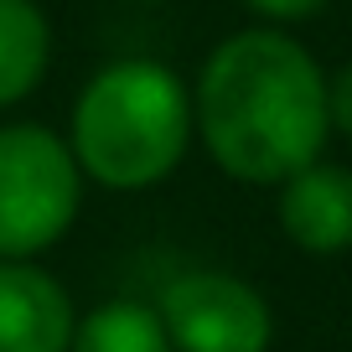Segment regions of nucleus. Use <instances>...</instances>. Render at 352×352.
Instances as JSON below:
<instances>
[{"instance_id":"nucleus-8","label":"nucleus","mask_w":352,"mask_h":352,"mask_svg":"<svg viewBox=\"0 0 352 352\" xmlns=\"http://www.w3.org/2000/svg\"><path fill=\"white\" fill-rule=\"evenodd\" d=\"M67 352H171L155 306L140 300H104L99 311H88L73 331Z\"/></svg>"},{"instance_id":"nucleus-10","label":"nucleus","mask_w":352,"mask_h":352,"mask_svg":"<svg viewBox=\"0 0 352 352\" xmlns=\"http://www.w3.org/2000/svg\"><path fill=\"white\" fill-rule=\"evenodd\" d=\"M243 6H254V11L275 16V21H300V16H316L327 0H243Z\"/></svg>"},{"instance_id":"nucleus-9","label":"nucleus","mask_w":352,"mask_h":352,"mask_svg":"<svg viewBox=\"0 0 352 352\" xmlns=\"http://www.w3.org/2000/svg\"><path fill=\"white\" fill-rule=\"evenodd\" d=\"M327 109H331V130L352 135V63H342L337 78H327Z\"/></svg>"},{"instance_id":"nucleus-2","label":"nucleus","mask_w":352,"mask_h":352,"mask_svg":"<svg viewBox=\"0 0 352 352\" xmlns=\"http://www.w3.org/2000/svg\"><path fill=\"white\" fill-rule=\"evenodd\" d=\"M192 140V94L155 57H120L83 83L73 104V151L78 171L99 187L140 192L182 166Z\"/></svg>"},{"instance_id":"nucleus-3","label":"nucleus","mask_w":352,"mask_h":352,"mask_svg":"<svg viewBox=\"0 0 352 352\" xmlns=\"http://www.w3.org/2000/svg\"><path fill=\"white\" fill-rule=\"evenodd\" d=\"M83 171L67 140L42 124L0 130V264H32V254L52 249L78 218Z\"/></svg>"},{"instance_id":"nucleus-5","label":"nucleus","mask_w":352,"mask_h":352,"mask_svg":"<svg viewBox=\"0 0 352 352\" xmlns=\"http://www.w3.org/2000/svg\"><path fill=\"white\" fill-rule=\"evenodd\" d=\"M78 311L63 280L36 264H0V352H67Z\"/></svg>"},{"instance_id":"nucleus-1","label":"nucleus","mask_w":352,"mask_h":352,"mask_svg":"<svg viewBox=\"0 0 352 352\" xmlns=\"http://www.w3.org/2000/svg\"><path fill=\"white\" fill-rule=\"evenodd\" d=\"M192 124L228 176L285 187L296 171L321 161L331 135L327 73L296 36L275 26L233 32L202 63Z\"/></svg>"},{"instance_id":"nucleus-7","label":"nucleus","mask_w":352,"mask_h":352,"mask_svg":"<svg viewBox=\"0 0 352 352\" xmlns=\"http://www.w3.org/2000/svg\"><path fill=\"white\" fill-rule=\"evenodd\" d=\"M52 26L36 0H0V109L26 99L47 73Z\"/></svg>"},{"instance_id":"nucleus-6","label":"nucleus","mask_w":352,"mask_h":352,"mask_svg":"<svg viewBox=\"0 0 352 352\" xmlns=\"http://www.w3.org/2000/svg\"><path fill=\"white\" fill-rule=\"evenodd\" d=\"M280 228L306 254L352 249V171L347 166H306L280 187Z\"/></svg>"},{"instance_id":"nucleus-4","label":"nucleus","mask_w":352,"mask_h":352,"mask_svg":"<svg viewBox=\"0 0 352 352\" xmlns=\"http://www.w3.org/2000/svg\"><path fill=\"white\" fill-rule=\"evenodd\" d=\"M171 352H270L275 316L249 280L228 270H187L155 300Z\"/></svg>"}]
</instances>
